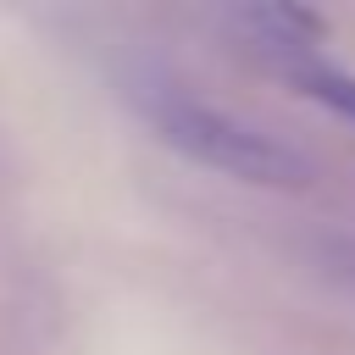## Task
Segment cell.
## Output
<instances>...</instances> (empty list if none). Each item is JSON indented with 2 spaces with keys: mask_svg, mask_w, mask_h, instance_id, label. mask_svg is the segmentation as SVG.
<instances>
[{
  "mask_svg": "<svg viewBox=\"0 0 355 355\" xmlns=\"http://www.w3.org/2000/svg\"><path fill=\"white\" fill-rule=\"evenodd\" d=\"M227 22H233V33L250 39V50L266 55L277 72H283L288 61H300V55H316V44H322V22H316L311 11H300V6H244V11H233Z\"/></svg>",
  "mask_w": 355,
  "mask_h": 355,
  "instance_id": "2",
  "label": "cell"
},
{
  "mask_svg": "<svg viewBox=\"0 0 355 355\" xmlns=\"http://www.w3.org/2000/svg\"><path fill=\"white\" fill-rule=\"evenodd\" d=\"M283 78H288L300 94H311V100H322L327 111H338V116H349V122H355V72H344V67H338V61H327L322 50H316V55L288 61V67H283Z\"/></svg>",
  "mask_w": 355,
  "mask_h": 355,
  "instance_id": "3",
  "label": "cell"
},
{
  "mask_svg": "<svg viewBox=\"0 0 355 355\" xmlns=\"http://www.w3.org/2000/svg\"><path fill=\"white\" fill-rule=\"evenodd\" d=\"M139 105L150 116V128L178 150L189 155L194 166H211L222 178H239V183H261V189H288V183H305V155L283 139H272L266 128L178 89V83H150L139 89Z\"/></svg>",
  "mask_w": 355,
  "mask_h": 355,
  "instance_id": "1",
  "label": "cell"
}]
</instances>
